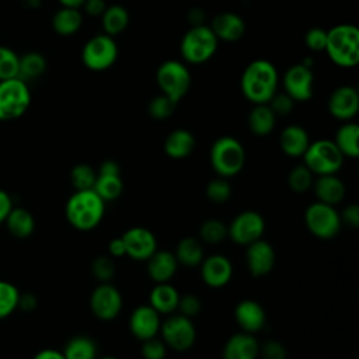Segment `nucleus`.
<instances>
[{
	"label": "nucleus",
	"instance_id": "nucleus-29",
	"mask_svg": "<svg viewBox=\"0 0 359 359\" xmlns=\"http://www.w3.org/2000/svg\"><path fill=\"white\" fill-rule=\"evenodd\" d=\"M335 146L342 153L344 157L356 158L359 157V126L355 122L342 123L334 136Z\"/></svg>",
	"mask_w": 359,
	"mask_h": 359
},
{
	"label": "nucleus",
	"instance_id": "nucleus-56",
	"mask_svg": "<svg viewBox=\"0 0 359 359\" xmlns=\"http://www.w3.org/2000/svg\"><path fill=\"white\" fill-rule=\"evenodd\" d=\"M62 7H73V8H80L86 0H57Z\"/></svg>",
	"mask_w": 359,
	"mask_h": 359
},
{
	"label": "nucleus",
	"instance_id": "nucleus-2",
	"mask_svg": "<svg viewBox=\"0 0 359 359\" xmlns=\"http://www.w3.org/2000/svg\"><path fill=\"white\" fill-rule=\"evenodd\" d=\"M105 213V202L94 189L74 191L67 199L65 215L67 222L80 231L95 229Z\"/></svg>",
	"mask_w": 359,
	"mask_h": 359
},
{
	"label": "nucleus",
	"instance_id": "nucleus-21",
	"mask_svg": "<svg viewBox=\"0 0 359 359\" xmlns=\"http://www.w3.org/2000/svg\"><path fill=\"white\" fill-rule=\"evenodd\" d=\"M209 27L216 35V38L224 42H236L241 39L247 29L244 20L233 11L217 13L213 17L212 22L209 24Z\"/></svg>",
	"mask_w": 359,
	"mask_h": 359
},
{
	"label": "nucleus",
	"instance_id": "nucleus-36",
	"mask_svg": "<svg viewBox=\"0 0 359 359\" xmlns=\"http://www.w3.org/2000/svg\"><path fill=\"white\" fill-rule=\"evenodd\" d=\"M46 70V59L39 52H27L20 56L18 77L24 81L36 79Z\"/></svg>",
	"mask_w": 359,
	"mask_h": 359
},
{
	"label": "nucleus",
	"instance_id": "nucleus-35",
	"mask_svg": "<svg viewBox=\"0 0 359 359\" xmlns=\"http://www.w3.org/2000/svg\"><path fill=\"white\" fill-rule=\"evenodd\" d=\"M65 359H97V344L86 335L70 338L62 351Z\"/></svg>",
	"mask_w": 359,
	"mask_h": 359
},
{
	"label": "nucleus",
	"instance_id": "nucleus-50",
	"mask_svg": "<svg viewBox=\"0 0 359 359\" xmlns=\"http://www.w3.org/2000/svg\"><path fill=\"white\" fill-rule=\"evenodd\" d=\"M341 222L351 226V227H358L359 226V206L356 203L348 205L342 213H339Z\"/></svg>",
	"mask_w": 359,
	"mask_h": 359
},
{
	"label": "nucleus",
	"instance_id": "nucleus-7",
	"mask_svg": "<svg viewBox=\"0 0 359 359\" xmlns=\"http://www.w3.org/2000/svg\"><path fill=\"white\" fill-rule=\"evenodd\" d=\"M31 105V91L20 77L0 80V121L21 118Z\"/></svg>",
	"mask_w": 359,
	"mask_h": 359
},
{
	"label": "nucleus",
	"instance_id": "nucleus-46",
	"mask_svg": "<svg viewBox=\"0 0 359 359\" xmlns=\"http://www.w3.org/2000/svg\"><path fill=\"white\" fill-rule=\"evenodd\" d=\"M269 108L276 116H286L289 115L294 108V101L283 91V93H275L272 98L268 101Z\"/></svg>",
	"mask_w": 359,
	"mask_h": 359
},
{
	"label": "nucleus",
	"instance_id": "nucleus-1",
	"mask_svg": "<svg viewBox=\"0 0 359 359\" xmlns=\"http://www.w3.org/2000/svg\"><path fill=\"white\" fill-rule=\"evenodd\" d=\"M278 70L266 59H255L248 63L241 74L240 88L243 95L255 104H268L278 91Z\"/></svg>",
	"mask_w": 359,
	"mask_h": 359
},
{
	"label": "nucleus",
	"instance_id": "nucleus-49",
	"mask_svg": "<svg viewBox=\"0 0 359 359\" xmlns=\"http://www.w3.org/2000/svg\"><path fill=\"white\" fill-rule=\"evenodd\" d=\"M262 359H286V348L276 339H268L259 345V353Z\"/></svg>",
	"mask_w": 359,
	"mask_h": 359
},
{
	"label": "nucleus",
	"instance_id": "nucleus-30",
	"mask_svg": "<svg viewBox=\"0 0 359 359\" xmlns=\"http://www.w3.org/2000/svg\"><path fill=\"white\" fill-rule=\"evenodd\" d=\"M83 25L80 8L60 7L52 17V28L60 36L74 35Z\"/></svg>",
	"mask_w": 359,
	"mask_h": 359
},
{
	"label": "nucleus",
	"instance_id": "nucleus-5",
	"mask_svg": "<svg viewBox=\"0 0 359 359\" xmlns=\"http://www.w3.org/2000/svg\"><path fill=\"white\" fill-rule=\"evenodd\" d=\"M219 39L209 25H192L181 38L180 52L182 59L191 65H201L212 59L217 50Z\"/></svg>",
	"mask_w": 359,
	"mask_h": 359
},
{
	"label": "nucleus",
	"instance_id": "nucleus-25",
	"mask_svg": "<svg viewBox=\"0 0 359 359\" xmlns=\"http://www.w3.org/2000/svg\"><path fill=\"white\" fill-rule=\"evenodd\" d=\"M311 187L314 188L317 201L331 206L339 203L345 196V185L335 174L317 175Z\"/></svg>",
	"mask_w": 359,
	"mask_h": 359
},
{
	"label": "nucleus",
	"instance_id": "nucleus-15",
	"mask_svg": "<svg viewBox=\"0 0 359 359\" xmlns=\"http://www.w3.org/2000/svg\"><path fill=\"white\" fill-rule=\"evenodd\" d=\"M93 189L104 201H115L123 192V181L121 177V167L115 160H104L97 172Z\"/></svg>",
	"mask_w": 359,
	"mask_h": 359
},
{
	"label": "nucleus",
	"instance_id": "nucleus-41",
	"mask_svg": "<svg viewBox=\"0 0 359 359\" xmlns=\"http://www.w3.org/2000/svg\"><path fill=\"white\" fill-rule=\"evenodd\" d=\"M20 55L11 48L0 45V80H8L18 77Z\"/></svg>",
	"mask_w": 359,
	"mask_h": 359
},
{
	"label": "nucleus",
	"instance_id": "nucleus-39",
	"mask_svg": "<svg viewBox=\"0 0 359 359\" xmlns=\"http://www.w3.org/2000/svg\"><path fill=\"white\" fill-rule=\"evenodd\" d=\"M313 175L314 174L304 164H297L289 171L287 185L292 191H294L297 194L306 192L313 185V181H314Z\"/></svg>",
	"mask_w": 359,
	"mask_h": 359
},
{
	"label": "nucleus",
	"instance_id": "nucleus-32",
	"mask_svg": "<svg viewBox=\"0 0 359 359\" xmlns=\"http://www.w3.org/2000/svg\"><path fill=\"white\" fill-rule=\"evenodd\" d=\"M8 233L15 238H27L34 233L35 220L29 210L24 208H14L4 220Z\"/></svg>",
	"mask_w": 359,
	"mask_h": 359
},
{
	"label": "nucleus",
	"instance_id": "nucleus-54",
	"mask_svg": "<svg viewBox=\"0 0 359 359\" xmlns=\"http://www.w3.org/2000/svg\"><path fill=\"white\" fill-rule=\"evenodd\" d=\"M32 359H65V356L56 349H42Z\"/></svg>",
	"mask_w": 359,
	"mask_h": 359
},
{
	"label": "nucleus",
	"instance_id": "nucleus-40",
	"mask_svg": "<svg viewBox=\"0 0 359 359\" xmlns=\"http://www.w3.org/2000/svg\"><path fill=\"white\" fill-rule=\"evenodd\" d=\"M95 178H97V172L94 171V168L84 163L76 164L70 171V181L76 191L93 189Z\"/></svg>",
	"mask_w": 359,
	"mask_h": 359
},
{
	"label": "nucleus",
	"instance_id": "nucleus-23",
	"mask_svg": "<svg viewBox=\"0 0 359 359\" xmlns=\"http://www.w3.org/2000/svg\"><path fill=\"white\" fill-rule=\"evenodd\" d=\"M259 353V344L254 334L237 332L233 334L224 344L222 359H257Z\"/></svg>",
	"mask_w": 359,
	"mask_h": 359
},
{
	"label": "nucleus",
	"instance_id": "nucleus-18",
	"mask_svg": "<svg viewBox=\"0 0 359 359\" xmlns=\"http://www.w3.org/2000/svg\"><path fill=\"white\" fill-rule=\"evenodd\" d=\"M160 314L150 304L137 306L130 313L129 331L136 339L142 342L157 337V334L160 332Z\"/></svg>",
	"mask_w": 359,
	"mask_h": 359
},
{
	"label": "nucleus",
	"instance_id": "nucleus-37",
	"mask_svg": "<svg viewBox=\"0 0 359 359\" xmlns=\"http://www.w3.org/2000/svg\"><path fill=\"white\" fill-rule=\"evenodd\" d=\"M20 292L7 280H0V320L7 318L18 309Z\"/></svg>",
	"mask_w": 359,
	"mask_h": 359
},
{
	"label": "nucleus",
	"instance_id": "nucleus-9",
	"mask_svg": "<svg viewBox=\"0 0 359 359\" xmlns=\"http://www.w3.org/2000/svg\"><path fill=\"white\" fill-rule=\"evenodd\" d=\"M118 59V45L114 36L97 34L81 49V62L91 72H104L114 66Z\"/></svg>",
	"mask_w": 359,
	"mask_h": 359
},
{
	"label": "nucleus",
	"instance_id": "nucleus-20",
	"mask_svg": "<svg viewBox=\"0 0 359 359\" xmlns=\"http://www.w3.org/2000/svg\"><path fill=\"white\" fill-rule=\"evenodd\" d=\"M201 276L209 287H223L230 282L233 276V265L224 255H209L201 262Z\"/></svg>",
	"mask_w": 359,
	"mask_h": 359
},
{
	"label": "nucleus",
	"instance_id": "nucleus-13",
	"mask_svg": "<svg viewBox=\"0 0 359 359\" xmlns=\"http://www.w3.org/2000/svg\"><path fill=\"white\" fill-rule=\"evenodd\" d=\"M283 91L294 101V102H304L313 97V84H314V74L311 67L296 63L290 66L282 79Z\"/></svg>",
	"mask_w": 359,
	"mask_h": 359
},
{
	"label": "nucleus",
	"instance_id": "nucleus-47",
	"mask_svg": "<svg viewBox=\"0 0 359 359\" xmlns=\"http://www.w3.org/2000/svg\"><path fill=\"white\" fill-rule=\"evenodd\" d=\"M304 42L310 50L323 52L327 43V31L320 27H313L306 32Z\"/></svg>",
	"mask_w": 359,
	"mask_h": 359
},
{
	"label": "nucleus",
	"instance_id": "nucleus-55",
	"mask_svg": "<svg viewBox=\"0 0 359 359\" xmlns=\"http://www.w3.org/2000/svg\"><path fill=\"white\" fill-rule=\"evenodd\" d=\"M35 304H36V302L32 294H20V302H18L20 309L32 310L35 307Z\"/></svg>",
	"mask_w": 359,
	"mask_h": 359
},
{
	"label": "nucleus",
	"instance_id": "nucleus-57",
	"mask_svg": "<svg viewBox=\"0 0 359 359\" xmlns=\"http://www.w3.org/2000/svg\"><path fill=\"white\" fill-rule=\"evenodd\" d=\"M97 359H118V358H115V356H102V358H97Z\"/></svg>",
	"mask_w": 359,
	"mask_h": 359
},
{
	"label": "nucleus",
	"instance_id": "nucleus-43",
	"mask_svg": "<svg viewBox=\"0 0 359 359\" xmlns=\"http://www.w3.org/2000/svg\"><path fill=\"white\" fill-rule=\"evenodd\" d=\"M206 196L213 203H224L231 196V187L227 178L217 177L208 182L206 185Z\"/></svg>",
	"mask_w": 359,
	"mask_h": 359
},
{
	"label": "nucleus",
	"instance_id": "nucleus-27",
	"mask_svg": "<svg viewBox=\"0 0 359 359\" xmlns=\"http://www.w3.org/2000/svg\"><path fill=\"white\" fill-rule=\"evenodd\" d=\"M164 153L175 160L188 157L195 149V137L187 129H174L164 140Z\"/></svg>",
	"mask_w": 359,
	"mask_h": 359
},
{
	"label": "nucleus",
	"instance_id": "nucleus-11",
	"mask_svg": "<svg viewBox=\"0 0 359 359\" xmlns=\"http://www.w3.org/2000/svg\"><path fill=\"white\" fill-rule=\"evenodd\" d=\"M163 342L178 352L188 351L196 339V330L189 317L182 314H171L160 325Z\"/></svg>",
	"mask_w": 359,
	"mask_h": 359
},
{
	"label": "nucleus",
	"instance_id": "nucleus-3",
	"mask_svg": "<svg viewBox=\"0 0 359 359\" xmlns=\"http://www.w3.org/2000/svg\"><path fill=\"white\" fill-rule=\"evenodd\" d=\"M339 67H353L359 62V29L353 24H337L327 31L324 49Z\"/></svg>",
	"mask_w": 359,
	"mask_h": 359
},
{
	"label": "nucleus",
	"instance_id": "nucleus-22",
	"mask_svg": "<svg viewBox=\"0 0 359 359\" xmlns=\"http://www.w3.org/2000/svg\"><path fill=\"white\" fill-rule=\"evenodd\" d=\"M234 318L244 332L255 334L265 325L266 316L264 307L258 302L245 299L234 307Z\"/></svg>",
	"mask_w": 359,
	"mask_h": 359
},
{
	"label": "nucleus",
	"instance_id": "nucleus-31",
	"mask_svg": "<svg viewBox=\"0 0 359 359\" xmlns=\"http://www.w3.org/2000/svg\"><path fill=\"white\" fill-rule=\"evenodd\" d=\"M247 123L255 136H266L275 128L276 115L268 104H255L248 114Z\"/></svg>",
	"mask_w": 359,
	"mask_h": 359
},
{
	"label": "nucleus",
	"instance_id": "nucleus-52",
	"mask_svg": "<svg viewBox=\"0 0 359 359\" xmlns=\"http://www.w3.org/2000/svg\"><path fill=\"white\" fill-rule=\"evenodd\" d=\"M11 209H13V201L10 195L4 189H0V224L4 223Z\"/></svg>",
	"mask_w": 359,
	"mask_h": 359
},
{
	"label": "nucleus",
	"instance_id": "nucleus-48",
	"mask_svg": "<svg viewBox=\"0 0 359 359\" xmlns=\"http://www.w3.org/2000/svg\"><path fill=\"white\" fill-rule=\"evenodd\" d=\"M201 307H202V303H201L199 297L196 294L187 293L184 296H180L177 310L180 311V314L191 318V317L196 316L201 311Z\"/></svg>",
	"mask_w": 359,
	"mask_h": 359
},
{
	"label": "nucleus",
	"instance_id": "nucleus-44",
	"mask_svg": "<svg viewBox=\"0 0 359 359\" xmlns=\"http://www.w3.org/2000/svg\"><path fill=\"white\" fill-rule=\"evenodd\" d=\"M91 273L101 283H107L115 275V264L109 257H97L91 262Z\"/></svg>",
	"mask_w": 359,
	"mask_h": 359
},
{
	"label": "nucleus",
	"instance_id": "nucleus-14",
	"mask_svg": "<svg viewBox=\"0 0 359 359\" xmlns=\"http://www.w3.org/2000/svg\"><path fill=\"white\" fill-rule=\"evenodd\" d=\"M90 309L98 320L111 321L121 313L122 294L109 282L101 283L90 296Z\"/></svg>",
	"mask_w": 359,
	"mask_h": 359
},
{
	"label": "nucleus",
	"instance_id": "nucleus-4",
	"mask_svg": "<svg viewBox=\"0 0 359 359\" xmlns=\"http://www.w3.org/2000/svg\"><path fill=\"white\" fill-rule=\"evenodd\" d=\"M209 161L219 177L230 178L243 170L245 164V150L238 139L220 136L210 146Z\"/></svg>",
	"mask_w": 359,
	"mask_h": 359
},
{
	"label": "nucleus",
	"instance_id": "nucleus-33",
	"mask_svg": "<svg viewBox=\"0 0 359 359\" xmlns=\"http://www.w3.org/2000/svg\"><path fill=\"white\" fill-rule=\"evenodd\" d=\"M178 264L187 268H195L201 265L203 255V245L201 240L195 237H184L178 241L174 252Z\"/></svg>",
	"mask_w": 359,
	"mask_h": 359
},
{
	"label": "nucleus",
	"instance_id": "nucleus-51",
	"mask_svg": "<svg viewBox=\"0 0 359 359\" xmlns=\"http://www.w3.org/2000/svg\"><path fill=\"white\" fill-rule=\"evenodd\" d=\"M81 7L86 10L87 14L93 15V17H101L107 4L104 0H86Z\"/></svg>",
	"mask_w": 359,
	"mask_h": 359
},
{
	"label": "nucleus",
	"instance_id": "nucleus-42",
	"mask_svg": "<svg viewBox=\"0 0 359 359\" xmlns=\"http://www.w3.org/2000/svg\"><path fill=\"white\" fill-rule=\"evenodd\" d=\"M177 104L174 101H171L168 97H165L164 94H158L156 97H153L147 105V112L153 119L157 121H164L167 118H170L175 109Z\"/></svg>",
	"mask_w": 359,
	"mask_h": 359
},
{
	"label": "nucleus",
	"instance_id": "nucleus-10",
	"mask_svg": "<svg viewBox=\"0 0 359 359\" xmlns=\"http://www.w3.org/2000/svg\"><path fill=\"white\" fill-rule=\"evenodd\" d=\"M304 223L309 231L321 240L335 237L342 226L341 216L335 206L323 203L320 201H316L307 206L304 212Z\"/></svg>",
	"mask_w": 359,
	"mask_h": 359
},
{
	"label": "nucleus",
	"instance_id": "nucleus-24",
	"mask_svg": "<svg viewBox=\"0 0 359 359\" xmlns=\"http://www.w3.org/2000/svg\"><path fill=\"white\" fill-rule=\"evenodd\" d=\"M146 268L151 280L156 283L168 282L177 272L178 261L174 252L167 250H156L147 259Z\"/></svg>",
	"mask_w": 359,
	"mask_h": 359
},
{
	"label": "nucleus",
	"instance_id": "nucleus-34",
	"mask_svg": "<svg viewBox=\"0 0 359 359\" xmlns=\"http://www.w3.org/2000/svg\"><path fill=\"white\" fill-rule=\"evenodd\" d=\"M101 22L104 34L109 36H116L122 34L129 25V13L121 4L107 6L104 13L101 14Z\"/></svg>",
	"mask_w": 359,
	"mask_h": 359
},
{
	"label": "nucleus",
	"instance_id": "nucleus-19",
	"mask_svg": "<svg viewBox=\"0 0 359 359\" xmlns=\"http://www.w3.org/2000/svg\"><path fill=\"white\" fill-rule=\"evenodd\" d=\"M275 250L268 241L259 238L247 245L245 264L254 278L268 275L275 265Z\"/></svg>",
	"mask_w": 359,
	"mask_h": 359
},
{
	"label": "nucleus",
	"instance_id": "nucleus-6",
	"mask_svg": "<svg viewBox=\"0 0 359 359\" xmlns=\"http://www.w3.org/2000/svg\"><path fill=\"white\" fill-rule=\"evenodd\" d=\"M156 83L160 93L178 104L189 91L192 76L188 66L180 60L163 62L156 72Z\"/></svg>",
	"mask_w": 359,
	"mask_h": 359
},
{
	"label": "nucleus",
	"instance_id": "nucleus-26",
	"mask_svg": "<svg viewBox=\"0 0 359 359\" xmlns=\"http://www.w3.org/2000/svg\"><path fill=\"white\" fill-rule=\"evenodd\" d=\"M309 144V133L300 125H289L280 132L279 146L282 151L289 157H303Z\"/></svg>",
	"mask_w": 359,
	"mask_h": 359
},
{
	"label": "nucleus",
	"instance_id": "nucleus-8",
	"mask_svg": "<svg viewBox=\"0 0 359 359\" xmlns=\"http://www.w3.org/2000/svg\"><path fill=\"white\" fill-rule=\"evenodd\" d=\"M344 156L332 140L318 139L310 142L307 150L303 154V164L314 175L337 174L344 163Z\"/></svg>",
	"mask_w": 359,
	"mask_h": 359
},
{
	"label": "nucleus",
	"instance_id": "nucleus-45",
	"mask_svg": "<svg viewBox=\"0 0 359 359\" xmlns=\"http://www.w3.org/2000/svg\"><path fill=\"white\" fill-rule=\"evenodd\" d=\"M140 353L143 359H164L167 355V345L163 339L154 337L142 342Z\"/></svg>",
	"mask_w": 359,
	"mask_h": 359
},
{
	"label": "nucleus",
	"instance_id": "nucleus-17",
	"mask_svg": "<svg viewBox=\"0 0 359 359\" xmlns=\"http://www.w3.org/2000/svg\"><path fill=\"white\" fill-rule=\"evenodd\" d=\"M327 105L330 114L335 119L348 122L355 118L359 111V93L352 86H339L330 94Z\"/></svg>",
	"mask_w": 359,
	"mask_h": 359
},
{
	"label": "nucleus",
	"instance_id": "nucleus-16",
	"mask_svg": "<svg viewBox=\"0 0 359 359\" xmlns=\"http://www.w3.org/2000/svg\"><path fill=\"white\" fill-rule=\"evenodd\" d=\"M126 255L136 261H146L157 250L154 233L146 227L135 226L128 229L122 236Z\"/></svg>",
	"mask_w": 359,
	"mask_h": 359
},
{
	"label": "nucleus",
	"instance_id": "nucleus-38",
	"mask_svg": "<svg viewBox=\"0 0 359 359\" xmlns=\"http://www.w3.org/2000/svg\"><path fill=\"white\" fill-rule=\"evenodd\" d=\"M199 237L206 244H220L226 237H229L227 226L219 219H208L201 224Z\"/></svg>",
	"mask_w": 359,
	"mask_h": 359
},
{
	"label": "nucleus",
	"instance_id": "nucleus-53",
	"mask_svg": "<svg viewBox=\"0 0 359 359\" xmlns=\"http://www.w3.org/2000/svg\"><path fill=\"white\" fill-rule=\"evenodd\" d=\"M108 252H109L112 257H115V258H119V257L126 255L125 244H123L122 237H115V238H112V240L108 243Z\"/></svg>",
	"mask_w": 359,
	"mask_h": 359
},
{
	"label": "nucleus",
	"instance_id": "nucleus-28",
	"mask_svg": "<svg viewBox=\"0 0 359 359\" xmlns=\"http://www.w3.org/2000/svg\"><path fill=\"white\" fill-rule=\"evenodd\" d=\"M178 302L180 293L168 282L156 283L149 296V304L158 314H172L178 307Z\"/></svg>",
	"mask_w": 359,
	"mask_h": 359
},
{
	"label": "nucleus",
	"instance_id": "nucleus-12",
	"mask_svg": "<svg viewBox=\"0 0 359 359\" xmlns=\"http://www.w3.org/2000/svg\"><path fill=\"white\" fill-rule=\"evenodd\" d=\"M264 231L265 220L255 210H244L238 213L227 226V233L231 241L244 247L262 238Z\"/></svg>",
	"mask_w": 359,
	"mask_h": 359
}]
</instances>
